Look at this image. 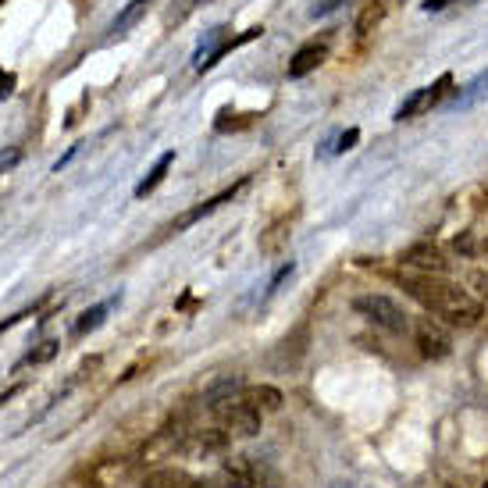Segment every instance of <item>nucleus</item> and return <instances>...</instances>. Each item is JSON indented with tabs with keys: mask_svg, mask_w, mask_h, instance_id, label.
I'll return each mask as SVG.
<instances>
[{
	"mask_svg": "<svg viewBox=\"0 0 488 488\" xmlns=\"http://www.w3.org/2000/svg\"><path fill=\"white\" fill-rule=\"evenodd\" d=\"M128 460H104V463H97L93 471H89V478H93V485L97 488H118L128 478Z\"/></svg>",
	"mask_w": 488,
	"mask_h": 488,
	"instance_id": "10",
	"label": "nucleus"
},
{
	"mask_svg": "<svg viewBox=\"0 0 488 488\" xmlns=\"http://www.w3.org/2000/svg\"><path fill=\"white\" fill-rule=\"evenodd\" d=\"M400 285L410 300H417L424 310L442 318L456 328H474L485 318V303L471 296L467 289L446 282L442 275H400Z\"/></svg>",
	"mask_w": 488,
	"mask_h": 488,
	"instance_id": "1",
	"label": "nucleus"
},
{
	"mask_svg": "<svg viewBox=\"0 0 488 488\" xmlns=\"http://www.w3.org/2000/svg\"><path fill=\"white\" fill-rule=\"evenodd\" d=\"M346 0H321L318 7H314V18H321V15H328V11H335V7H342Z\"/></svg>",
	"mask_w": 488,
	"mask_h": 488,
	"instance_id": "21",
	"label": "nucleus"
},
{
	"mask_svg": "<svg viewBox=\"0 0 488 488\" xmlns=\"http://www.w3.org/2000/svg\"><path fill=\"white\" fill-rule=\"evenodd\" d=\"M29 314H33V310H18V314H11V318H7V321H0V335H4V331H7V328H15V325H18V321H22V318H29Z\"/></svg>",
	"mask_w": 488,
	"mask_h": 488,
	"instance_id": "22",
	"label": "nucleus"
},
{
	"mask_svg": "<svg viewBox=\"0 0 488 488\" xmlns=\"http://www.w3.org/2000/svg\"><path fill=\"white\" fill-rule=\"evenodd\" d=\"M186 488H210V485H207V482H197V478H193V482H189Z\"/></svg>",
	"mask_w": 488,
	"mask_h": 488,
	"instance_id": "23",
	"label": "nucleus"
},
{
	"mask_svg": "<svg viewBox=\"0 0 488 488\" xmlns=\"http://www.w3.org/2000/svg\"><path fill=\"white\" fill-rule=\"evenodd\" d=\"M243 186H246V178H243V182H239V186H232V189H225V193H218V197H210V200H204V204H200V207L186 210V214H182L178 221H171V225H168V232H182V229H189V225H193V221H200L204 214H210V210H218V207L225 204V200H232V197H236V193H239Z\"/></svg>",
	"mask_w": 488,
	"mask_h": 488,
	"instance_id": "9",
	"label": "nucleus"
},
{
	"mask_svg": "<svg viewBox=\"0 0 488 488\" xmlns=\"http://www.w3.org/2000/svg\"><path fill=\"white\" fill-rule=\"evenodd\" d=\"M111 310V303H100V307H93V310H86L79 318V325H76V335H86V331H93V328L104 321V314Z\"/></svg>",
	"mask_w": 488,
	"mask_h": 488,
	"instance_id": "17",
	"label": "nucleus"
},
{
	"mask_svg": "<svg viewBox=\"0 0 488 488\" xmlns=\"http://www.w3.org/2000/svg\"><path fill=\"white\" fill-rule=\"evenodd\" d=\"M471 285L478 289V300H482V303H488V275H485V271H474V275H471Z\"/></svg>",
	"mask_w": 488,
	"mask_h": 488,
	"instance_id": "19",
	"label": "nucleus"
},
{
	"mask_svg": "<svg viewBox=\"0 0 488 488\" xmlns=\"http://www.w3.org/2000/svg\"><path fill=\"white\" fill-rule=\"evenodd\" d=\"M357 139H361V132H357V128H350V132H342V136H339V147H335V154H342V150H350V147H353Z\"/></svg>",
	"mask_w": 488,
	"mask_h": 488,
	"instance_id": "20",
	"label": "nucleus"
},
{
	"mask_svg": "<svg viewBox=\"0 0 488 488\" xmlns=\"http://www.w3.org/2000/svg\"><path fill=\"white\" fill-rule=\"evenodd\" d=\"M482 93H488V68L478 76V79L467 82V86H463V93H460L456 100H460V104H471V100H474V97H482Z\"/></svg>",
	"mask_w": 488,
	"mask_h": 488,
	"instance_id": "18",
	"label": "nucleus"
},
{
	"mask_svg": "<svg viewBox=\"0 0 488 488\" xmlns=\"http://www.w3.org/2000/svg\"><path fill=\"white\" fill-rule=\"evenodd\" d=\"M147 7H150V0H132V4H128V7L122 11V15L115 18L111 33H125V29H128V25H132V22H136V18H139V15L147 11Z\"/></svg>",
	"mask_w": 488,
	"mask_h": 488,
	"instance_id": "16",
	"label": "nucleus"
},
{
	"mask_svg": "<svg viewBox=\"0 0 488 488\" xmlns=\"http://www.w3.org/2000/svg\"><path fill=\"white\" fill-rule=\"evenodd\" d=\"M171 164H175V150H168V154H161V158H158V164L150 168V175H147V178H143V182L136 186V200L150 197V193H154V189L161 186L164 175H168V168H171Z\"/></svg>",
	"mask_w": 488,
	"mask_h": 488,
	"instance_id": "13",
	"label": "nucleus"
},
{
	"mask_svg": "<svg viewBox=\"0 0 488 488\" xmlns=\"http://www.w3.org/2000/svg\"><path fill=\"white\" fill-rule=\"evenodd\" d=\"M193 482L186 471H175V467H161V471H150L143 482H139V488H186Z\"/></svg>",
	"mask_w": 488,
	"mask_h": 488,
	"instance_id": "12",
	"label": "nucleus"
},
{
	"mask_svg": "<svg viewBox=\"0 0 488 488\" xmlns=\"http://www.w3.org/2000/svg\"><path fill=\"white\" fill-rule=\"evenodd\" d=\"M225 389H232V385L225 381L218 392H210L214 428H221L229 439H249V435H257L260 432V410H253L243 396H232Z\"/></svg>",
	"mask_w": 488,
	"mask_h": 488,
	"instance_id": "2",
	"label": "nucleus"
},
{
	"mask_svg": "<svg viewBox=\"0 0 488 488\" xmlns=\"http://www.w3.org/2000/svg\"><path fill=\"white\" fill-rule=\"evenodd\" d=\"M482 488H488V482H485V485H482Z\"/></svg>",
	"mask_w": 488,
	"mask_h": 488,
	"instance_id": "26",
	"label": "nucleus"
},
{
	"mask_svg": "<svg viewBox=\"0 0 488 488\" xmlns=\"http://www.w3.org/2000/svg\"><path fill=\"white\" fill-rule=\"evenodd\" d=\"M485 253H488V239H485Z\"/></svg>",
	"mask_w": 488,
	"mask_h": 488,
	"instance_id": "25",
	"label": "nucleus"
},
{
	"mask_svg": "<svg viewBox=\"0 0 488 488\" xmlns=\"http://www.w3.org/2000/svg\"><path fill=\"white\" fill-rule=\"evenodd\" d=\"M325 61H328V36H321V40L303 43V46H300V50L292 54V61H289L285 76H289V79H303V76L318 72V68H321Z\"/></svg>",
	"mask_w": 488,
	"mask_h": 488,
	"instance_id": "6",
	"label": "nucleus"
},
{
	"mask_svg": "<svg viewBox=\"0 0 488 488\" xmlns=\"http://www.w3.org/2000/svg\"><path fill=\"white\" fill-rule=\"evenodd\" d=\"M385 4H389V7H396V4H403V0H385Z\"/></svg>",
	"mask_w": 488,
	"mask_h": 488,
	"instance_id": "24",
	"label": "nucleus"
},
{
	"mask_svg": "<svg viewBox=\"0 0 488 488\" xmlns=\"http://www.w3.org/2000/svg\"><path fill=\"white\" fill-rule=\"evenodd\" d=\"M407 268H417L421 275H446L449 260L442 257V249L432 243H413L403 249V257H400Z\"/></svg>",
	"mask_w": 488,
	"mask_h": 488,
	"instance_id": "8",
	"label": "nucleus"
},
{
	"mask_svg": "<svg viewBox=\"0 0 488 488\" xmlns=\"http://www.w3.org/2000/svg\"><path fill=\"white\" fill-rule=\"evenodd\" d=\"M449 86H452V76L446 72V76H439L432 86L413 89L407 100L396 107V122H410V118H417V115H428L435 104H442V97L449 93Z\"/></svg>",
	"mask_w": 488,
	"mask_h": 488,
	"instance_id": "5",
	"label": "nucleus"
},
{
	"mask_svg": "<svg viewBox=\"0 0 488 488\" xmlns=\"http://www.w3.org/2000/svg\"><path fill=\"white\" fill-rule=\"evenodd\" d=\"M413 335H417V346H421V353H424L428 361H446L449 353H452L449 335L439 325H435L432 318H421V321H417V328H413Z\"/></svg>",
	"mask_w": 488,
	"mask_h": 488,
	"instance_id": "7",
	"label": "nucleus"
},
{
	"mask_svg": "<svg viewBox=\"0 0 488 488\" xmlns=\"http://www.w3.org/2000/svg\"><path fill=\"white\" fill-rule=\"evenodd\" d=\"M446 488H452V485H446Z\"/></svg>",
	"mask_w": 488,
	"mask_h": 488,
	"instance_id": "27",
	"label": "nucleus"
},
{
	"mask_svg": "<svg viewBox=\"0 0 488 488\" xmlns=\"http://www.w3.org/2000/svg\"><path fill=\"white\" fill-rule=\"evenodd\" d=\"M57 339H50V342H43L40 350H33V353H25L22 361H18V367H36V364H46V361H54L57 357Z\"/></svg>",
	"mask_w": 488,
	"mask_h": 488,
	"instance_id": "15",
	"label": "nucleus"
},
{
	"mask_svg": "<svg viewBox=\"0 0 488 488\" xmlns=\"http://www.w3.org/2000/svg\"><path fill=\"white\" fill-rule=\"evenodd\" d=\"M239 396H243L253 410H260V413H271V410L282 407V392L271 389V385H246Z\"/></svg>",
	"mask_w": 488,
	"mask_h": 488,
	"instance_id": "11",
	"label": "nucleus"
},
{
	"mask_svg": "<svg viewBox=\"0 0 488 488\" xmlns=\"http://www.w3.org/2000/svg\"><path fill=\"white\" fill-rule=\"evenodd\" d=\"M221 482L229 488H275L279 478L264 460L253 456H229L221 463Z\"/></svg>",
	"mask_w": 488,
	"mask_h": 488,
	"instance_id": "3",
	"label": "nucleus"
},
{
	"mask_svg": "<svg viewBox=\"0 0 488 488\" xmlns=\"http://www.w3.org/2000/svg\"><path fill=\"white\" fill-rule=\"evenodd\" d=\"M389 11H392V7H389L385 0H371L364 11H361V18H357V33H361V36H367V33H371V29H374V25H378V22H381Z\"/></svg>",
	"mask_w": 488,
	"mask_h": 488,
	"instance_id": "14",
	"label": "nucleus"
},
{
	"mask_svg": "<svg viewBox=\"0 0 488 488\" xmlns=\"http://www.w3.org/2000/svg\"><path fill=\"white\" fill-rule=\"evenodd\" d=\"M353 310L364 314L367 321H374L378 328L396 331V335H403L410 328V318L403 314V307L396 300H389V296H357L353 300Z\"/></svg>",
	"mask_w": 488,
	"mask_h": 488,
	"instance_id": "4",
	"label": "nucleus"
}]
</instances>
